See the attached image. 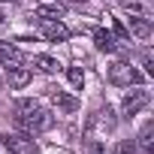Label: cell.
Returning <instances> with one entry per match:
<instances>
[{
    "instance_id": "6da1fadb",
    "label": "cell",
    "mask_w": 154,
    "mask_h": 154,
    "mask_svg": "<svg viewBox=\"0 0 154 154\" xmlns=\"http://www.w3.org/2000/svg\"><path fill=\"white\" fill-rule=\"evenodd\" d=\"M109 82H115V85H124V88H130V85H142V82H145V75H142L139 69H133L130 63L118 60V63H112V66H109Z\"/></svg>"
},
{
    "instance_id": "5bb4252c",
    "label": "cell",
    "mask_w": 154,
    "mask_h": 154,
    "mask_svg": "<svg viewBox=\"0 0 154 154\" xmlns=\"http://www.w3.org/2000/svg\"><path fill=\"white\" fill-rule=\"evenodd\" d=\"M118 3L127 9V12H133V15H151V9H148V3H145V0H118Z\"/></svg>"
},
{
    "instance_id": "8992f818",
    "label": "cell",
    "mask_w": 154,
    "mask_h": 154,
    "mask_svg": "<svg viewBox=\"0 0 154 154\" xmlns=\"http://www.w3.org/2000/svg\"><path fill=\"white\" fill-rule=\"evenodd\" d=\"M39 33H42L45 39H51V42H63V39L69 36V30H66L60 21H39Z\"/></svg>"
},
{
    "instance_id": "7c38bea8",
    "label": "cell",
    "mask_w": 154,
    "mask_h": 154,
    "mask_svg": "<svg viewBox=\"0 0 154 154\" xmlns=\"http://www.w3.org/2000/svg\"><path fill=\"white\" fill-rule=\"evenodd\" d=\"M33 15H36L39 21H60V18H63V9H60V6H36Z\"/></svg>"
},
{
    "instance_id": "5b68a950",
    "label": "cell",
    "mask_w": 154,
    "mask_h": 154,
    "mask_svg": "<svg viewBox=\"0 0 154 154\" xmlns=\"http://www.w3.org/2000/svg\"><path fill=\"white\" fill-rule=\"evenodd\" d=\"M9 88L12 91H21V88H27L30 85V79H33V72H30V66H9Z\"/></svg>"
},
{
    "instance_id": "7a4b0ae2",
    "label": "cell",
    "mask_w": 154,
    "mask_h": 154,
    "mask_svg": "<svg viewBox=\"0 0 154 154\" xmlns=\"http://www.w3.org/2000/svg\"><path fill=\"white\" fill-rule=\"evenodd\" d=\"M15 127H21L27 136H36V133L51 127V115L42 112V109H36L33 115H15Z\"/></svg>"
},
{
    "instance_id": "52a82bcc",
    "label": "cell",
    "mask_w": 154,
    "mask_h": 154,
    "mask_svg": "<svg viewBox=\"0 0 154 154\" xmlns=\"http://www.w3.org/2000/svg\"><path fill=\"white\" fill-rule=\"evenodd\" d=\"M94 45H97L100 51H106V54H115V51H118V39H115V33H112V30H103V27L94 30Z\"/></svg>"
},
{
    "instance_id": "9a60e30c",
    "label": "cell",
    "mask_w": 154,
    "mask_h": 154,
    "mask_svg": "<svg viewBox=\"0 0 154 154\" xmlns=\"http://www.w3.org/2000/svg\"><path fill=\"white\" fill-rule=\"evenodd\" d=\"M36 109H39V103H36V100H30V97L15 100V115H33Z\"/></svg>"
},
{
    "instance_id": "8fae6325",
    "label": "cell",
    "mask_w": 154,
    "mask_h": 154,
    "mask_svg": "<svg viewBox=\"0 0 154 154\" xmlns=\"http://www.w3.org/2000/svg\"><path fill=\"white\" fill-rule=\"evenodd\" d=\"M33 66L39 69V72H45V75H51V72H57V60L51 57V54H33Z\"/></svg>"
},
{
    "instance_id": "ba28073f",
    "label": "cell",
    "mask_w": 154,
    "mask_h": 154,
    "mask_svg": "<svg viewBox=\"0 0 154 154\" xmlns=\"http://www.w3.org/2000/svg\"><path fill=\"white\" fill-rule=\"evenodd\" d=\"M51 103L57 109H63V112H75V109H79V100L69 97V94H63V91H51Z\"/></svg>"
},
{
    "instance_id": "ac0fdd59",
    "label": "cell",
    "mask_w": 154,
    "mask_h": 154,
    "mask_svg": "<svg viewBox=\"0 0 154 154\" xmlns=\"http://www.w3.org/2000/svg\"><path fill=\"white\" fill-rule=\"evenodd\" d=\"M112 33H115V36H118L121 42H130V30H127V27H124V24H121L118 18L112 21Z\"/></svg>"
},
{
    "instance_id": "4fadbf2b",
    "label": "cell",
    "mask_w": 154,
    "mask_h": 154,
    "mask_svg": "<svg viewBox=\"0 0 154 154\" xmlns=\"http://www.w3.org/2000/svg\"><path fill=\"white\" fill-rule=\"evenodd\" d=\"M18 60H21V51L12 42H0V63H18Z\"/></svg>"
},
{
    "instance_id": "ffe728a7",
    "label": "cell",
    "mask_w": 154,
    "mask_h": 154,
    "mask_svg": "<svg viewBox=\"0 0 154 154\" xmlns=\"http://www.w3.org/2000/svg\"><path fill=\"white\" fill-rule=\"evenodd\" d=\"M88 154H106V151H103L100 142H91V145H88Z\"/></svg>"
},
{
    "instance_id": "30bf717a",
    "label": "cell",
    "mask_w": 154,
    "mask_h": 154,
    "mask_svg": "<svg viewBox=\"0 0 154 154\" xmlns=\"http://www.w3.org/2000/svg\"><path fill=\"white\" fill-rule=\"evenodd\" d=\"M151 136H154V121H145L142 130H139V139H136V145L142 148V154H151V142H154Z\"/></svg>"
},
{
    "instance_id": "44dd1931",
    "label": "cell",
    "mask_w": 154,
    "mask_h": 154,
    "mask_svg": "<svg viewBox=\"0 0 154 154\" xmlns=\"http://www.w3.org/2000/svg\"><path fill=\"white\" fill-rule=\"evenodd\" d=\"M69 3H85V0H69Z\"/></svg>"
},
{
    "instance_id": "3957f363",
    "label": "cell",
    "mask_w": 154,
    "mask_h": 154,
    "mask_svg": "<svg viewBox=\"0 0 154 154\" xmlns=\"http://www.w3.org/2000/svg\"><path fill=\"white\" fill-rule=\"evenodd\" d=\"M3 148L12 151V154H36V145H33V136H18V133H3Z\"/></svg>"
},
{
    "instance_id": "e0dca14e",
    "label": "cell",
    "mask_w": 154,
    "mask_h": 154,
    "mask_svg": "<svg viewBox=\"0 0 154 154\" xmlns=\"http://www.w3.org/2000/svg\"><path fill=\"white\" fill-rule=\"evenodd\" d=\"M112 154H136V142H133V139H121Z\"/></svg>"
},
{
    "instance_id": "277c9868",
    "label": "cell",
    "mask_w": 154,
    "mask_h": 154,
    "mask_svg": "<svg viewBox=\"0 0 154 154\" xmlns=\"http://www.w3.org/2000/svg\"><path fill=\"white\" fill-rule=\"evenodd\" d=\"M148 103H151V94H148V91H142V88H136V91H130V94L124 97V115H127V118H133V115H139Z\"/></svg>"
},
{
    "instance_id": "2e32d148",
    "label": "cell",
    "mask_w": 154,
    "mask_h": 154,
    "mask_svg": "<svg viewBox=\"0 0 154 154\" xmlns=\"http://www.w3.org/2000/svg\"><path fill=\"white\" fill-rule=\"evenodd\" d=\"M66 79H69V85H72V88H82V85H85V72H82V66H69Z\"/></svg>"
},
{
    "instance_id": "9c48e42d",
    "label": "cell",
    "mask_w": 154,
    "mask_h": 154,
    "mask_svg": "<svg viewBox=\"0 0 154 154\" xmlns=\"http://www.w3.org/2000/svg\"><path fill=\"white\" fill-rule=\"evenodd\" d=\"M130 30H133L139 39H148V36H151V18H145V15H133V18H130Z\"/></svg>"
},
{
    "instance_id": "7402d4cb",
    "label": "cell",
    "mask_w": 154,
    "mask_h": 154,
    "mask_svg": "<svg viewBox=\"0 0 154 154\" xmlns=\"http://www.w3.org/2000/svg\"><path fill=\"white\" fill-rule=\"evenodd\" d=\"M0 3H6V0H0ZM12 3H15V0H12Z\"/></svg>"
},
{
    "instance_id": "d6986e66",
    "label": "cell",
    "mask_w": 154,
    "mask_h": 154,
    "mask_svg": "<svg viewBox=\"0 0 154 154\" xmlns=\"http://www.w3.org/2000/svg\"><path fill=\"white\" fill-rule=\"evenodd\" d=\"M100 115H103V124H106V127L112 130V127H115V112H112V106H106V109H103Z\"/></svg>"
},
{
    "instance_id": "603a6c76",
    "label": "cell",
    "mask_w": 154,
    "mask_h": 154,
    "mask_svg": "<svg viewBox=\"0 0 154 154\" xmlns=\"http://www.w3.org/2000/svg\"><path fill=\"white\" fill-rule=\"evenodd\" d=\"M0 24H3V18H0Z\"/></svg>"
}]
</instances>
